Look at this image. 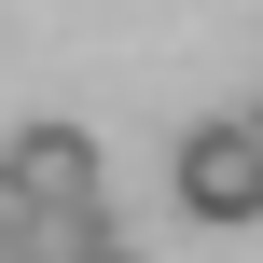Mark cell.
I'll list each match as a JSON object with an SVG mask.
<instances>
[{"mask_svg": "<svg viewBox=\"0 0 263 263\" xmlns=\"http://www.w3.org/2000/svg\"><path fill=\"white\" fill-rule=\"evenodd\" d=\"M166 180H180V208H194V222H222V236H236V222H263V153L236 139V111H222V125H194Z\"/></svg>", "mask_w": 263, "mask_h": 263, "instance_id": "cell-1", "label": "cell"}, {"mask_svg": "<svg viewBox=\"0 0 263 263\" xmlns=\"http://www.w3.org/2000/svg\"><path fill=\"white\" fill-rule=\"evenodd\" d=\"M0 166H14V194H28V208H111V194H97V139H83V125H28Z\"/></svg>", "mask_w": 263, "mask_h": 263, "instance_id": "cell-2", "label": "cell"}, {"mask_svg": "<svg viewBox=\"0 0 263 263\" xmlns=\"http://www.w3.org/2000/svg\"><path fill=\"white\" fill-rule=\"evenodd\" d=\"M14 222H28V194H14V166H0V236H14Z\"/></svg>", "mask_w": 263, "mask_h": 263, "instance_id": "cell-3", "label": "cell"}, {"mask_svg": "<svg viewBox=\"0 0 263 263\" xmlns=\"http://www.w3.org/2000/svg\"><path fill=\"white\" fill-rule=\"evenodd\" d=\"M236 139H250V153H263V97H250V111H236Z\"/></svg>", "mask_w": 263, "mask_h": 263, "instance_id": "cell-4", "label": "cell"}, {"mask_svg": "<svg viewBox=\"0 0 263 263\" xmlns=\"http://www.w3.org/2000/svg\"><path fill=\"white\" fill-rule=\"evenodd\" d=\"M83 263H139V250H125V236H97V250H83Z\"/></svg>", "mask_w": 263, "mask_h": 263, "instance_id": "cell-5", "label": "cell"}, {"mask_svg": "<svg viewBox=\"0 0 263 263\" xmlns=\"http://www.w3.org/2000/svg\"><path fill=\"white\" fill-rule=\"evenodd\" d=\"M0 263H14V236H0Z\"/></svg>", "mask_w": 263, "mask_h": 263, "instance_id": "cell-6", "label": "cell"}]
</instances>
